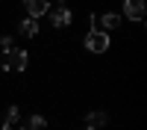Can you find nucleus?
Wrapping results in <instances>:
<instances>
[{
    "instance_id": "obj_4",
    "label": "nucleus",
    "mask_w": 147,
    "mask_h": 130,
    "mask_svg": "<svg viewBox=\"0 0 147 130\" xmlns=\"http://www.w3.org/2000/svg\"><path fill=\"white\" fill-rule=\"evenodd\" d=\"M24 9H27V15L35 21V18H41V15L50 12V3H47V0H24Z\"/></svg>"
},
{
    "instance_id": "obj_3",
    "label": "nucleus",
    "mask_w": 147,
    "mask_h": 130,
    "mask_svg": "<svg viewBox=\"0 0 147 130\" xmlns=\"http://www.w3.org/2000/svg\"><path fill=\"white\" fill-rule=\"evenodd\" d=\"M50 15V24L59 30V27H71V21H74V15H71V9L68 6H59V9H50L47 12Z\"/></svg>"
},
{
    "instance_id": "obj_12",
    "label": "nucleus",
    "mask_w": 147,
    "mask_h": 130,
    "mask_svg": "<svg viewBox=\"0 0 147 130\" xmlns=\"http://www.w3.org/2000/svg\"><path fill=\"white\" fill-rule=\"evenodd\" d=\"M82 130H94V127H82Z\"/></svg>"
},
{
    "instance_id": "obj_7",
    "label": "nucleus",
    "mask_w": 147,
    "mask_h": 130,
    "mask_svg": "<svg viewBox=\"0 0 147 130\" xmlns=\"http://www.w3.org/2000/svg\"><path fill=\"white\" fill-rule=\"evenodd\" d=\"M109 124V115L106 112H88V118H85V127H94V130H100Z\"/></svg>"
},
{
    "instance_id": "obj_9",
    "label": "nucleus",
    "mask_w": 147,
    "mask_h": 130,
    "mask_svg": "<svg viewBox=\"0 0 147 130\" xmlns=\"http://www.w3.org/2000/svg\"><path fill=\"white\" fill-rule=\"evenodd\" d=\"M18 30H21V35H27V39H32V35L38 33V21H32V18H24Z\"/></svg>"
},
{
    "instance_id": "obj_11",
    "label": "nucleus",
    "mask_w": 147,
    "mask_h": 130,
    "mask_svg": "<svg viewBox=\"0 0 147 130\" xmlns=\"http://www.w3.org/2000/svg\"><path fill=\"white\" fill-rule=\"evenodd\" d=\"M12 47H15L12 44V35H3V39H0V53H9Z\"/></svg>"
},
{
    "instance_id": "obj_14",
    "label": "nucleus",
    "mask_w": 147,
    "mask_h": 130,
    "mask_svg": "<svg viewBox=\"0 0 147 130\" xmlns=\"http://www.w3.org/2000/svg\"><path fill=\"white\" fill-rule=\"evenodd\" d=\"M3 130H9V127H3Z\"/></svg>"
},
{
    "instance_id": "obj_1",
    "label": "nucleus",
    "mask_w": 147,
    "mask_h": 130,
    "mask_svg": "<svg viewBox=\"0 0 147 130\" xmlns=\"http://www.w3.org/2000/svg\"><path fill=\"white\" fill-rule=\"evenodd\" d=\"M109 44H112V39H109V33H103V30H94V33L85 35V50L88 53H106Z\"/></svg>"
},
{
    "instance_id": "obj_2",
    "label": "nucleus",
    "mask_w": 147,
    "mask_h": 130,
    "mask_svg": "<svg viewBox=\"0 0 147 130\" xmlns=\"http://www.w3.org/2000/svg\"><path fill=\"white\" fill-rule=\"evenodd\" d=\"M27 62H30V53L21 50V47H12L9 53H3V68L6 71H24Z\"/></svg>"
},
{
    "instance_id": "obj_13",
    "label": "nucleus",
    "mask_w": 147,
    "mask_h": 130,
    "mask_svg": "<svg viewBox=\"0 0 147 130\" xmlns=\"http://www.w3.org/2000/svg\"><path fill=\"white\" fill-rule=\"evenodd\" d=\"M62 3H65V0H59V6H62Z\"/></svg>"
},
{
    "instance_id": "obj_5",
    "label": "nucleus",
    "mask_w": 147,
    "mask_h": 130,
    "mask_svg": "<svg viewBox=\"0 0 147 130\" xmlns=\"http://www.w3.org/2000/svg\"><path fill=\"white\" fill-rule=\"evenodd\" d=\"M124 15L129 21H144V0H124Z\"/></svg>"
},
{
    "instance_id": "obj_10",
    "label": "nucleus",
    "mask_w": 147,
    "mask_h": 130,
    "mask_svg": "<svg viewBox=\"0 0 147 130\" xmlns=\"http://www.w3.org/2000/svg\"><path fill=\"white\" fill-rule=\"evenodd\" d=\"M18 121H21V110H18V106H9V110H6V118H3V127L12 130Z\"/></svg>"
},
{
    "instance_id": "obj_8",
    "label": "nucleus",
    "mask_w": 147,
    "mask_h": 130,
    "mask_svg": "<svg viewBox=\"0 0 147 130\" xmlns=\"http://www.w3.org/2000/svg\"><path fill=\"white\" fill-rule=\"evenodd\" d=\"M44 127H47V118H44V115H30L27 121H24L21 130H44Z\"/></svg>"
},
{
    "instance_id": "obj_6",
    "label": "nucleus",
    "mask_w": 147,
    "mask_h": 130,
    "mask_svg": "<svg viewBox=\"0 0 147 130\" xmlns=\"http://www.w3.org/2000/svg\"><path fill=\"white\" fill-rule=\"evenodd\" d=\"M121 21H124V18H121L118 12H106L103 18H97V27H103V33H106V30H118Z\"/></svg>"
}]
</instances>
